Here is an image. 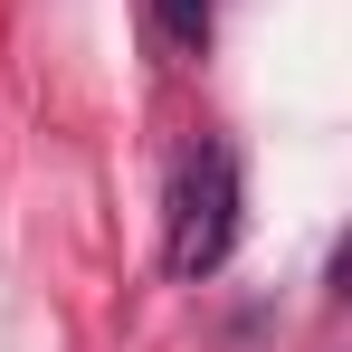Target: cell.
<instances>
[{
	"mask_svg": "<svg viewBox=\"0 0 352 352\" xmlns=\"http://www.w3.org/2000/svg\"><path fill=\"white\" fill-rule=\"evenodd\" d=\"M238 238V162L219 143H200L172 172V276H210Z\"/></svg>",
	"mask_w": 352,
	"mask_h": 352,
	"instance_id": "6da1fadb",
	"label": "cell"
},
{
	"mask_svg": "<svg viewBox=\"0 0 352 352\" xmlns=\"http://www.w3.org/2000/svg\"><path fill=\"white\" fill-rule=\"evenodd\" d=\"M162 19H172L181 38H200V29H210V0H162Z\"/></svg>",
	"mask_w": 352,
	"mask_h": 352,
	"instance_id": "7a4b0ae2",
	"label": "cell"
}]
</instances>
